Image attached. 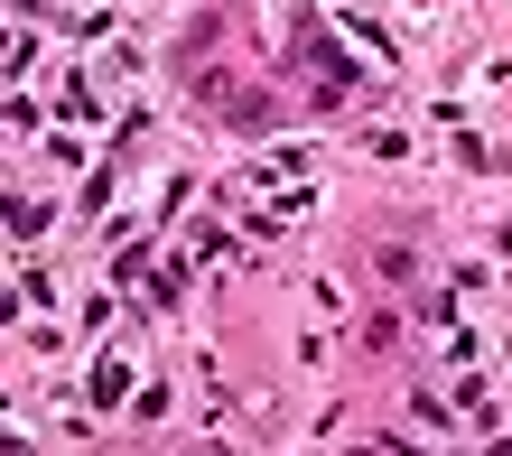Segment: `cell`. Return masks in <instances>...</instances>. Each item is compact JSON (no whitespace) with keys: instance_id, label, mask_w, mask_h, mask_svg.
<instances>
[{"instance_id":"obj_1","label":"cell","mask_w":512,"mask_h":456,"mask_svg":"<svg viewBox=\"0 0 512 456\" xmlns=\"http://www.w3.org/2000/svg\"><path fill=\"white\" fill-rule=\"evenodd\" d=\"M94 401H103V410H112V401H131V363H122V354H103V363H94Z\"/></svg>"},{"instance_id":"obj_2","label":"cell","mask_w":512,"mask_h":456,"mask_svg":"<svg viewBox=\"0 0 512 456\" xmlns=\"http://www.w3.org/2000/svg\"><path fill=\"white\" fill-rule=\"evenodd\" d=\"M373 270H382V280H410L419 261H410V242H382V252H373Z\"/></svg>"}]
</instances>
